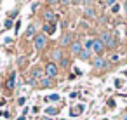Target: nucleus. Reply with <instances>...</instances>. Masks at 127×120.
Listing matches in <instances>:
<instances>
[{
	"instance_id": "nucleus-1",
	"label": "nucleus",
	"mask_w": 127,
	"mask_h": 120,
	"mask_svg": "<svg viewBox=\"0 0 127 120\" xmlns=\"http://www.w3.org/2000/svg\"><path fill=\"white\" fill-rule=\"evenodd\" d=\"M101 42L104 44V47H113L115 45V38L111 37V33H103L101 35Z\"/></svg>"
},
{
	"instance_id": "nucleus-2",
	"label": "nucleus",
	"mask_w": 127,
	"mask_h": 120,
	"mask_svg": "<svg viewBox=\"0 0 127 120\" xmlns=\"http://www.w3.org/2000/svg\"><path fill=\"white\" fill-rule=\"evenodd\" d=\"M45 42H47L45 40V35H37L35 37V49L37 51H42L45 47Z\"/></svg>"
},
{
	"instance_id": "nucleus-3",
	"label": "nucleus",
	"mask_w": 127,
	"mask_h": 120,
	"mask_svg": "<svg viewBox=\"0 0 127 120\" xmlns=\"http://www.w3.org/2000/svg\"><path fill=\"white\" fill-rule=\"evenodd\" d=\"M45 73H47V77H49V78L56 77V75H58V66H56L54 63H49V64L45 66Z\"/></svg>"
},
{
	"instance_id": "nucleus-4",
	"label": "nucleus",
	"mask_w": 127,
	"mask_h": 120,
	"mask_svg": "<svg viewBox=\"0 0 127 120\" xmlns=\"http://www.w3.org/2000/svg\"><path fill=\"white\" fill-rule=\"evenodd\" d=\"M92 49H94V52L101 54V52L104 51V44H103L101 40H94V42H92Z\"/></svg>"
},
{
	"instance_id": "nucleus-5",
	"label": "nucleus",
	"mask_w": 127,
	"mask_h": 120,
	"mask_svg": "<svg viewBox=\"0 0 127 120\" xmlns=\"http://www.w3.org/2000/svg\"><path fill=\"white\" fill-rule=\"evenodd\" d=\"M92 64H94V68H96V70H103V68H106V61H104V59H101V58L94 59V61H92Z\"/></svg>"
},
{
	"instance_id": "nucleus-6",
	"label": "nucleus",
	"mask_w": 127,
	"mask_h": 120,
	"mask_svg": "<svg viewBox=\"0 0 127 120\" xmlns=\"http://www.w3.org/2000/svg\"><path fill=\"white\" fill-rule=\"evenodd\" d=\"M82 111H84V106H82V104H77L75 108L70 110V115H71V117H77V115H80Z\"/></svg>"
},
{
	"instance_id": "nucleus-7",
	"label": "nucleus",
	"mask_w": 127,
	"mask_h": 120,
	"mask_svg": "<svg viewBox=\"0 0 127 120\" xmlns=\"http://www.w3.org/2000/svg\"><path fill=\"white\" fill-rule=\"evenodd\" d=\"M54 18H56V16H54V12H52V11H45V12H44V19H45V21L52 23V21H54Z\"/></svg>"
},
{
	"instance_id": "nucleus-8",
	"label": "nucleus",
	"mask_w": 127,
	"mask_h": 120,
	"mask_svg": "<svg viewBox=\"0 0 127 120\" xmlns=\"http://www.w3.org/2000/svg\"><path fill=\"white\" fill-rule=\"evenodd\" d=\"M71 52H73V54H80V52H82V45H80L78 42L71 44Z\"/></svg>"
},
{
	"instance_id": "nucleus-9",
	"label": "nucleus",
	"mask_w": 127,
	"mask_h": 120,
	"mask_svg": "<svg viewBox=\"0 0 127 120\" xmlns=\"http://www.w3.org/2000/svg\"><path fill=\"white\" fill-rule=\"evenodd\" d=\"M52 59H56V61H61V59H63V52H61L59 49L52 51Z\"/></svg>"
},
{
	"instance_id": "nucleus-10",
	"label": "nucleus",
	"mask_w": 127,
	"mask_h": 120,
	"mask_svg": "<svg viewBox=\"0 0 127 120\" xmlns=\"http://www.w3.org/2000/svg\"><path fill=\"white\" fill-rule=\"evenodd\" d=\"M54 30H56V25H54V23H49V25H45V33L52 35V33H54Z\"/></svg>"
},
{
	"instance_id": "nucleus-11",
	"label": "nucleus",
	"mask_w": 127,
	"mask_h": 120,
	"mask_svg": "<svg viewBox=\"0 0 127 120\" xmlns=\"http://www.w3.org/2000/svg\"><path fill=\"white\" fill-rule=\"evenodd\" d=\"M78 56H80V59H89V58H91V51H89V49H82V52H80Z\"/></svg>"
},
{
	"instance_id": "nucleus-12",
	"label": "nucleus",
	"mask_w": 127,
	"mask_h": 120,
	"mask_svg": "<svg viewBox=\"0 0 127 120\" xmlns=\"http://www.w3.org/2000/svg\"><path fill=\"white\" fill-rule=\"evenodd\" d=\"M14 80H16V73H12V75L9 77V80H7V89H12V87H14Z\"/></svg>"
},
{
	"instance_id": "nucleus-13",
	"label": "nucleus",
	"mask_w": 127,
	"mask_h": 120,
	"mask_svg": "<svg viewBox=\"0 0 127 120\" xmlns=\"http://www.w3.org/2000/svg\"><path fill=\"white\" fill-rule=\"evenodd\" d=\"M84 12H85V16H89V18H94V16H96V12H94V9H92V7H85V9H84Z\"/></svg>"
},
{
	"instance_id": "nucleus-14",
	"label": "nucleus",
	"mask_w": 127,
	"mask_h": 120,
	"mask_svg": "<svg viewBox=\"0 0 127 120\" xmlns=\"http://www.w3.org/2000/svg\"><path fill=\"white\" fill-rule=\"evenodd\" d=\"M61 44H63V45H70V44H71V35H64V37L61 38Z\"/></svg>"
},
{
	"instance_id": "nucleus-15",
	"label": "nucleus",
	"mask_w": 127,
	"mask_h": 120,
	"mask_svg": "<svg viewBox=\"0 0 127 120\" xmlns=\"http://www.w3.org/2000/svg\"><path fill=\"white\" fill-rule=\"evenodd\" d=\"M33 35H35V28H33V26H28V30H26V37L32 38Z\"/></svg>"
},
{
	"instance_id": "nucleus-16",
	"label": "nucleus",
	"mask_w": 127,
	"mask_h": 120,
	"mask_svg": "<svg viewBox=\"0 0 127 120\" xmlns=\"http://www.w3.org/2000/svg\"><path fill=\"white\" fill-rule=\"evenodd\" d=\"M40 84H42V87H49V85H51L49 77H47V78H42V80H40Z\"/></svg>"
},
{
	"instance_id": "nucleus-17",
	"label": "nucleus",
	"mask_w": 127,
	"mask_h": 120,
	"mask_svg": "<svg viewBox=\"0 0 127 120\" xmlns=\"http://www.w3.org/2000/svg\"><path fill=\"white\" fill-rule=\"evenodd\" d=\"M47 99H49V101H59V96H58V94H52V96H49Z\"/></svg>"
},
{
	"instance_id": "nucleus-18",
	"label": "nucleus",
	"mask_w": 127,
	"mask_h": 120,
	"mask_svg": "<svg viewBox=\"0 0 127 120\" xmlns=\"http://www.w3.org/2000/svg\"><path fill=\"white\" fill-rule=\"evenodd\" d=\"M40 75H42V71H40V70H35V71H33V80H35V78H38Z\"/></svg>"
},
{
	"instance_id": "nucleus-19",
	"label": "nucleus",
	"mask_w": 127,
	"mask_h": 120,
	"mask_svg": "<svg viewBox=\"0 0 127 120\" xmlns=\"http://www.w3.org/2000/svg\"><path fill=\"white\" fill-rule=\"evenodd\" d=\"M47 113L49 115H54V113H58V110L56 108H47Z\"/></svg>"
},
{
	"instance_id": "nucleus-20",
	"label": "nucleus",
	"mask_w": 127,
	"mask_h": 120,
	"mask_svg": "<svg viewBox=\"0 0 127 120\" xmlns=\"http://www.w3.org/2000/svg\"><path fill=\"white\" fill-rule=\"evenodd\" d=\"M111 11H113V12H118V11H120V7H118L117 4H113V7H111Z\"/></svg>"
},
{
	"instance_id": "nucleus-21",
	"label": "nucleus",
	"mask_w": 127,
	"mask_h": 120,
	"mask_svg": "<svg viewBox=\"0 0 127 120\" xmlns=\"http://www.w3.org/2000/svg\"><path fill=\"white\" fill-rule=\"evenodd\" d=\"M92 42H94V40H89V42H85V49H91V47H92Z\"/></svg>"
},
{
	"instance_id": "nucleus-22",
	"label": "nucleus",
	"mask_w": 127,
	"mask_h": 120,
	"mask_svg": "<svg viewBox=\"0 0 127 120\" xmlns=\"http://www.w3.org/2000/svg\"><path fill=\"white\" fill-rule=\"evenodd\" d=\"M11 26H12V21H11V19H9V21H5V28H11Z\"/></svg>"
},
{
	"instance_id": "nucleus-23",
	"label": "nucleus",
	"mask_w": 127,
	"mask_h": 120,
	"mask_svg": "<svg viewBox=\"0 0 127 120\" xmlns=\"http://www.w3.org/2000/svg\"><path fill=\"white\" fill-rule=\"evenodd\" d=\"M61 64L63 66H68V59H61Z\"/></svg>"
},
{
	"instance_id": "nucleus-24",
	"label": "nucleus",
	"mask_w": 127,
	"mask_h": 120,
	"mask_svg": "<svg viewBox=\"0 0 127 120\" xmlns=\"http://www.w3.org/2000/svg\"><path fill=\"white\" fill-rule=\"evenodd\" d=\"M18 104H25V97H19L18 99Z\"/></svg>"
},
{
	"instance_id": "nucleus-25",
	"label": "nucleus",
	"mask_w": 127,
	"mask_h": 120,
	"mask_svg": "<svg viewBox=\"0 0 127 120\" xmlns=\"http://www.w3.org/2000/svg\"><path fill=\"white\" fill-rule=\"evenodd\" d=\"M63 2H71V4H77V2H80V0H63Z\"/></svg>"
},
{
	"instance_id": "nucleus-26",
	"label": "nucleus",
	"mask_w": 127,
	"mask_h": 120,
	"mask_svg": "<svg viewBox=\"0 0 127 120\" xmlns=\"http://www.w3.org/2000/svg\"><path fill=\"white\" fill-rule=\"evenodd\" d=\"M4 104H5V99H4V97H0V106H4Z\"/></svg>"
},
{
	"instance_id": "nucleus-27",
	"label": "nucleus",
	"mask_w": 127,
	"mask_h": 120,
	"mask_svg": "<svg viewBox=\"0 0 127 120\" xmlns=\"http://www.w3.org/2000/svg\"><path fill=\"white\" fill-rule=\"evenodd\" d=\"M82 4H91V0H80Z\"/></svg>"
},
{
	"instance_id": "nucleus-28",
	"label": "nucleus",
	"mask_w": 127,
	"mask_h": 120,
	"mask_svg": "<svg viewBox=\"0 0 127 120\" xmlns=\"http://www.w3.org/2000/svg\"><path fill=\"white\" fill-rule=\"evenodd\" d=\"M47 2H49V4H56V2H58V0H47Z\"/></svg>"
},
{
	"instance_id": "nucleus-29",
	"label": "nucleus",
	"mask_w": 127,
	"mask_h": 120,
	"mask_svg": "<svg viewBox=\"0 0 127 120\" xmlns=\"http://www.w3.org/2000/svg\"><path fill=\"white\" fill-rule=\"evenodd\" d=\"M106 2H108V4H115V0H106Z\"/></svg>"
},
{
	"instance_id": "nucleus-30",
	"label": "nucleus",
	"mask_w": 127,
	"mask_h": 120,
	"mask_svg": "<svg viewBox=\"0 0 127 120\" xmlns=\"http://www.w3.org/2000/svg\"><path fill=\"white\" fill-rule=\"evenodd\" d=\"M124 120H127V113H125V115H124Z\"/></svg>"
},
{
	"instance_id": "nucleus-31",
	"label": "nucleus",
	"mask_w": 127,
	"mask_h": 120,
	"mask_svg": "<svg viewBox=\"0 0 127 120\" xmlns=\"http://www.w3.org/2000/svg\"><path fill=\"white\" fill-rule=\"evenodd\" d=\"M125 7H127V0H125Z\"/></svg>"
}]
</instances>
